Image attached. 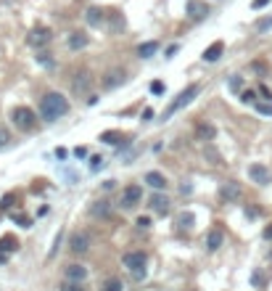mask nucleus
I'll return each instance as SVG.
<instances>
[{"mask_svg":"<svg viewBox=\"0 0 272 291\" xmlns=\"http://www.w3.org/2000/svg\"><path fill=\"white\" fill-rule=\"evenodd\" d=\"M66 111H69V101L61 93H45L40 98V114H43V119L56 122V119L64 117Z\"/></svg>","mask_w":272,"mask_h":291,"instance_id":"obj_1","label":"nucleus"},{"mask_svg":"<svg viewBox=\"0 0 272 291\" xmlns=\"http://www.w3.org/2000/svg\"><path fill=\"white\" fill-rule=\"evenodd\" d=\"M122 265L127 267L135 278H145V265H148V257H145V251H127V254L122 257Z\"/></svg>","mask_w":272,"mask_h":291,"instance_id":"obj_2","label":"nucleus"},{"mask_svg":"<svg viewBox=\"0 0 272 291\" xmlns=\"http://www.w3.org/2000/svg\"><path fill=\"white\" fill-rule=\"evenodd\" d=\"M198 93H201V85H190V88H185V90H182V93H180V96H177V98H175V101H172V103H169V106H167V111H164V114H161V119H169V117H172V114H175V111H180V109H185V106H188V103H190V101H193V98H196Z\"/></svg>","mask_w":272,"mask_h":291,"instance_id":"obj_3","label":"nucleus"},{"mask_svg":"<svg viewBox=\"0 0 272 291\" xmlns=\"http://www.w3.org/2000/svg\"><path fill=\"white\" fill-rule=\"evenodd\" d=\"M11 119H13V125H16L19 130H35L37 127L35 111L27 109V106H16V109L11 111Z\"/></svg>","mask_w":272,"mask_h":291,"instance_id":"obj_4","label":"nucleus"},{"mask_svg":"<svg viewBox=\"0 0 272 291\" xmlns=\"http://www.w3.org/2000/svg\"><path fill=\"white\" fill-rule=\"evenodd\" d=\"M53 40V32L48 27H35L27 32V45L29 48H43V45H48Z\"/></svg>","mask_w":272,"mask_h":291,"instance_id":"obj_5","label":"nucleus"},{"mask_svg":"<svg viewBox=\"0 0 272 291\" xmlns=\"http://www.w3.org/2000/svg\"><path fill=\"white\" fill-rule=\"evenodd\" d=\"M140 198H143V188L132 183V186H127V188L122 191L119 206H122V209H132V206H137V204H140Z\"/></svg>","mask_w":272,"mask_h":291,"instance_id":"obj_6","label":"nucleus"},{"mask_svg":"<svg viewBox=\"0 0 272 291\" xmlns=\"http://www.w3.org/2000/svg\"><path fill=\"white\" fill-rule=\"evenodd\" d=\"M69 249H72L74 254H88L90 251V233L74 231L72 236H69Z\"/></svg>","mask_w":272,"mask_h":291,"instance_id":"obj_7","label":"nucleus"},{"mask_svg":"<svg viewBox=\"0 0 272 291\" xmlns=\"http://www.w3.org/2000/svg\"><path fill=\"white\" fill-rule=\"evenodd\" d=\"M90 85H92V77H90V72H85V69H80V72L72 77V93L74 96H88Z\"/></svg>","mask_w":272,"mask_h":291,"instance_id":"obj_8","label":"nucleus"},{"mask_svg":"<svg viewBox=\"0 0 272 291\" xmlns=\"http://www.w3.org/2000/svg\"><path fill=\"white\" fill-rule=\"evenodd\" d=\"M220 198L225 204H235L238 198H240V186L235 180H225L222 186H220Z\"/></svg>","mask_w":272,"mask_h":291,"instance_id":"obj_9","label":"nucleus"},{"mask_svg":"<svg viewBox=\"0 0 272 291\" xmlns=\"http://www.w3.org/2000/svg\"><path fill=\"white\" fill-rule=\"evenodd\" d=\"M248 178H251L256 186H270V183H272V172L264 164H251V167H248Z\"/></svg>","mask_w":272,"mask_h":291,"instance_id":"obj_10","label":"nucleus"},{"mask_svg":"<svg viewBox=\"0 0 272 291\" xmlns=\"http://www.w3.org/2000/svg\"><path fill=\"white\" fill-rule=\"evenodd\" d=\"M124 82H127V74H124V69H111V72L106 74V80H103V88H106V90H116V88H122Z\"/></svg>","mask_w":272,"mask_h":291,"instance_id":"obj_11","label":"nucleus"},{"mask_svg":"<svg viewBox=\"0 0 272 291\" xmlns=\"http://www.w3.org/2000/svg\"><path fill=\"white\" fill-rule=\"evenodd\" d=\"M148 206H151L156 214H167V212H169V198L161 194V191H153L151 198H148Z\"/></svg>","mask_w":272,"mask_h":291,"instance_id":"obj_12","label":"nucleus"},{"mask_svg":"<svg viewBox=\"0 0 272 291\" xmlns=\"http://www.w3.org/2000/svg\"><path fill=\"white\" fill-rule=\"evenodd\" d=\"M209 11H212V8H209L204 0H190V3H188V16H190L193 21L206 19V16H209Z\"/></svg>","mask_w":272,"mask_h":291,"instance_id":"obj_13","label":"nucleus"},{"mask_svg":"<svg viewBox=\"0 0 272 291\" xmlns=\"http://www.w3.org/2000/svg\"><path fill=\"white\" fill-rule=\"evenodd\" d=\"M64 275H66V281L82 283L85 278H88V267H85V265H66L64 267Z\"/></svg>","mask_w":272,"mask_h":291,"instance_id":"obj_14","label":"nucleus"},{"mask_svg":"<svg viewBox=\"0 0 272 291\" xmlns=\"http://www.w3.org/2000/svg\"><path fill=\"white\" fill-rule=\"evenodd\" d=\"M222 243H225V231H222V228H212V231L206 233V249L217 251Z\"/></svg>","mask_w":272,"mask_h":291,"instance_id":"obj_15","label":"nucleus"},{"mask_svg":"<svg viewBox=\"0 0 272 291\" xmlns=\"http://www.w3.org/2000/svg\"><path fill=\"white\" fill-rule=\"evenodd\" d=\"M196 138L198 141H214L217 127L212 125V122H196Z\"/></svg>","mask_w":272,"mask_h":291,"instance_id":"obj_16","label":"nucleus"},{"mask_svg":"<svg viewBox=\"0 0 272 291\" xmlns=\"http://www.w3.org/2000/svg\"><path fill=\"white\" fill-rule=\"evenodd\" d=\"M88 43H90V37L85 35V32H72V35H69V40H66L69 50H82Z\"/></svg>","mask_w":272,"mask_h":291,"instance_id":"obj_17","label":"nucleus"},{"mask_svg":"<svg viewBox=\"0 0 272 291\" xmlns=\"http://www.w3.org/2000/svg\"><path fill=\"white\" fill-rule=\"evenodd\" d=\"M145 183H148V186H151L153 191H164V188L169 186L167 178H164L161 172H148V175H145Z\"/></svg>","mask_w":272,"mask_h":291,"instance_id":"obj_18","label":"nucleus"},{"mask_svg":"<svg viewBox=\"0 0 272 291\" xmlns=\"http://www.w3.org/2000/svg\"><path fill=\"white\" fill-rule=\"evenodd\" d=\"M222 50H225V43H222V40L212 43V45L204 50V61H209V64H212V61H217V58L222 56Z\"/></svg>","mask_w":272,"mask_h":291,"instance_id":"obj_19","label":"nucleus"},{"mask_svg":"<svg viewBox=\"0 0 272 291\" xmlns=\"http://www.w3.org/2000/svg\"><path fill=\"white\" fill-rule=\"evenodd\" d=\"M111 214V204L108 201H95V204H90V217H108Z\"/></svg>","mask_w":272,"mask_h":291,"instance_id":"obj_20","label":"nucleus"},{"mask_svg":"<svg viewBox=\"0 0 272 291\" xmlns=\"http://www.w3.org/2000/svg\"><path fill=\"white\" fill-rule=\"evenodd\" d=\"M85 21H88L90 27H100L103 24V11L100 8H88L85 11Z\"/></svg>","mask_w":272,"mask_h":291,"instance_id":"obj_21","label":"nucleus"},{"mask_svg":"<svg viewBox=\"0 0 272 291\" xmlns=\"http://www.w3.org/2000/svg\"><path fill=\"white\" fill-rule=\"evenodd\" d=\"M159 50V43L156 40H151V43H143V45H137V56L140 58H151L153 53Z\"/></svg>","mask_w":272,"mask_h":291,"instance_id":"obj_22","label":"nucleus"},{"mask_svg":"<svg viewBox=\"0 0 272 291\" xmlns=\"http://www.w3.org/2000/svg\"><path fill=\"white\" fill-rule=\"evenodd\" d=\"M177 225H180L182 231H188V228L196 225V214H193V212H182V214H177Z\"/></svg>","mask_w":272,"mask_h":291,"instance_id":"obj_23","label":"nucleus"},{"mask_svg":"<svg viewBox=\"0 0 272 291\" xmlns=\"http://www.w3.org/2000/svg\"><path fill=\"white\" fill-rule=\"evenodd\" d=\"M19 249V241L13 236H3L0 239V251H16Z\"/></svg>","mask_w":272,"mask_h":291,"instance_id":"obj_24","label":"nucleus"},{"mask_svg":"<svg viewBox=\"0 0 272 291\" xmlns=\"http://www.w3.org/2000/svg\"><path fill=\"white\" fill-rule=\"evenodd\" d=\"M100 141H103L106 146H122V133H103Z\"/></svg>","mask_w":272,"mask_h":291,"instance_id":"obj_25","label":"nucleus"},{"mask_svg":"<svg viewBox=\"0 0 272 291\" xmlns=\"http://www.w3.org/2000/svg\"><path fill=\"white\" fill-rule=\"evenodd\" d=\"M103 291H122V281L119 278H106L103 281Z\"/></svg>","mask_w":272,"mask_h":291,"instance_id":"obj_26","label":"nucleus"},{"mask_svg":"<svg viewBox=\"0 0 272 291\" xmlns=\"http://www.w3.org/2000/svg\"><path fill=\"white\" fill-rule=\"evenodd\" d=\"M61 291H85V286H82V283H74V281H64Z\"/></svg>","mask_w":272,"mask_h":291,"instance_id":"obj_27","label":"nucleus"},{"mask_svg":"<svg viewBox=\"0 0 272 291\" xmlns=\"http://www.w3.org/2000/svg\"><path fill=\"white\" fill-rule=\"evenodd\" d=\"M256 111L264 114V117H272V103H256Z\"/></svg>","mask_w":272,"mask_h":291,"instance_id":"obj_28","label":"nucleus"},{"mask_svg":"<svg viewBox=\"0 0 272 291\" xmlns=\"http://www.w3.org/2000/svg\"><path fill=\"white\" fill-rule=\"evenodd\" d=\"M13 220H16L21 228H29V225H32V220H29L27 214H13Z\"/></svg>","mask_w":272,"mask_h":291,"instance_id":"obj_29","label":"nucleus"},{"mask_svg":"<svg viewBox=\"0 0 272 291\" xmlns=\"http://www.w3.org/2000/svg\"><path fill=\"white\" fill-rule=\"evenodd\" d=\"M254 98H256V93H254V90H243V96H240V101H243V103H254Z\"/></svg>","mask_w":272,"mask_h":291,"instance_id":"obj_30","label":"nucleus"},{"mask_svg":"<svg viewBox=\"0 0 272 291\" xmlns=\"http://www.w3.org/2000/svg\"><path fill=\"white\" fill-rule=\"evenodd\" d=\"M61 239H64V233H58V236H56V243H53V249H50V254H48V257H56V254H58V246H61Z\"/></svg>","mask_w":272,"mask_h":291,"instance_id":"obj_31","label":"nucleus"},{"mask_svg":"<svg viewBox=\"0 0 272 291\" xmlns=\"http://www.w3.org/2000/svg\"><path fill=\"white\" fill-rule=\"evenodd\" d=\"M103 167V156H92V162H90V170H100Z\"/></svg>","mask_w":272,"mask_h":291,"instance_id":"obj_32","label":"nucleus"},{"mask_svg":"<svg viewBox=\"0 0 272 291\" xmlns=\"http://www.w3.org/2000/svg\"><path fill=\"white\" fill-rule=\"evenodd\" d=\"M151 93H164V82H151Z\"/></svg>","mask_w":272,"mask_h":291,"instance_id":"obj_33","label":"nucleus"},{"mask_svg":"<svg viewBox=\"0 0 272 291\" xmlns=\"http://www.w3.org/2000/svg\"><path fill=\"white\" fill-rule=\"evenodd\" d=\"M8 141H11V135H8V133H5V130H3V127H0V148H3V146H5V143H8Z\"/></svg>","mask_w":272,"mask_h":291,"instance_id":"obj_34","label":"nucleus"},{"mask_svg":"<svg viewBox=\"0 0 272 291\" xmlns=\"http://www.w3.org/2000/svg\"><path fill=\"white\" fill-rule=\"evenodd\" d=\"M270 27H272V16H270V19H264V21H259V32H267Z\"/></svg>","mask_w":272,"mask_h":291,"instance_id":"obj_35","label":"nucleus"},{"mask_svg":"<svg viewBox=\"0 0 272 291\" xmlns=\"http://www.w3.org/2000/svg\"><path fill=\"white\" fill-rule=\"evenodd\" d=\"M230 88H232V90L243 88V80H240V77H232V80H230Z\"/></svg>","mask_w":272,"mask_h":291,"instance_id":"obj_36","label":"nucleus"},{"mask_svg":"<svg viewBox=\"0 0 272 291\" xmlns=\"http://www.w3.org/2000/svg\"><path fill=\"white\" fill-rule=\"evenodd\" d=\"M262 236H264V241H272V223H270L267 228H264V233H262Z\"/></svg>","mask_w":272,"mask_h":291,"instance_id":"obj_37","label":"nucleus"},{"mask_svg":"<svg viewBox=\"0 0 272 291\" xmlns=\"http://www.w3.org/2000/svg\"><path fill=\"white\" fill-rule=\"evenodd\" d=\"M177 50H180V45H169V48H167V58H172Z\"/></svg>","mask_w":272,"mask_h":291,"instance_id":"obj_38","label":"nucleus"},{"mask_svg":"<svg viewBox=\"0 0 272 291\" xmlns=\"http://www.w3.org/2000/svg\"><path fill=\"white\" fill-rule=\"evenodd\" d=\"M74 156H77V159H85V156H88V151L80 146V148H74Z\"/></svg>","mask_w":272,"mask_h":291,"instance_id":"obj_39","label":"nucleus"},{"mask_svg":"<svg viewBox=\"0 0 272 291\" xmlns=\"http://www.w3.org/2000/svg\"><path fill=\"white\" fill-rule=\"evenodd\" d=\"M267 3H270V0H254V3H251V5H254V8H256V11H259V8H264V5H267Z\"/></svg>","mask_w":272,"mask_h":291,"instance_id":"obj_40","label":"nucleus"},{"mask_svg":"<svg viewBox=\"0 0 272 291\" xmlns=\"http://www.w3.org/2000/svg\"><path fill=\"white\" fill-rule=\"evenodd\" d=\"M137 225H140V228H148L151 220H148V217H137Z\"/></svg>","mask_w":272,"mask_h":291,"instance_id":"obj_41","label":"nucleus"},{"mask_svg":"<svg viewBox=\"0 0 272 291\" xmlns=\"http://www.w3.org/2000/svg\"><path fill=\"white\" fill-rule=\"evenodd\" d=\"M254 283H256V286H262V283H264V275H262V273H254Z\"/></svg>","mask_w":272,"mask_h":291,"instance_id":"obj_42","label":"nucleus"},{"mask_svg":"<svg viewBox=\"0 0 272 291\" xmlns=\"http://www.w3.org/2000/svg\"><path fill=\"white\" fill-rule=\"evenodd\" d=\"M103 188H106V191H114V188H116V180H106Z\"/></svg>","mask_w":272,"mask_h":291,"instance_id":"obj_43","label":"nucleus"},{"mask_svg":"<svg viewBox=\"0 0 272 291\" xmlns=\"http://www.w3.org/2000/svg\"><path fill=\"white\" fill-rule=\"evenodd\" d=\"M40 64H43V66H50L53 61H50V56H40Z\"/></svg>","mask_w":272,"mask_h":291,"instance_id":"obj_44","label":"nucleus"},{"mask_svg":"<svg viewBox=\"0 0 272 291\" xmlns=\"http://www.w3.org/2000/svg\"><path fill=\"white\" fill-rule=\"evenodd\" d=\"M151 117H153V109H145V111H143V119H145V122H148Z\"/></svg>","mask_w":272,"mask_h":291,"instance_id":"obj_45","label":"nucleus"}]
</instances>
